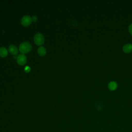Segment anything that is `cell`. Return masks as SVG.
<instances>
[{
    "instance_id": "5b68a950",
    "label": "cell",
    "mask_w": 132,
    "mask_h": 132,
    "mask_svg": "<svg viewBox=\"0 0 132 132\" xmlns=\"http://www.w3.org/2000/svg\"><path fill=\"white\" fill-rule=\"evenodd\" d=\"M8 50L9 52L12 55H16L18 53V47L15 45L13 44H11L9 46Z\"/></svg>"
},
{
    "instance_id": "52a82bcc",
    "label": "cell",
    "mask_w": 132,
    "mask_h": 132,
    "mask_svg": "<svg viewBox=\"0 0 132 132\" xmlns=\"http://www.w3.org/2000/svg\"><path fill=\"white\" fill-rule=\"evenodd\" d=\"M108 88L109 89V90H110L111 91H113V90H114L117 89V88L118 87V85L115 81H110L109 83V84L108 85Z\"/></svg>"
},
{
    "instance_id": "30bf717a",
    "label": "cell",
    "mask_w": 132,
    "mask_h": 132,
    "mask_svg": "<svg viewBox=\"0 0 132 132\" xmlns=\"http://www.w3.org/2000/svg\"><path fill=\"white\" fill-rule=\"evenodd\" d=\"M128 30L130 32V34L132 35V24H130L128 26Z\"/></svg>"
},
{
    "instance_id": "ba28073f",
    "label": "cell",
    "mask_w": 132,
    "mask_h": 132,
    "mask_svg": "<svg viewBox=\"0 0 132 132\" xmlns=\"http://www.w3.org/2000/svg\"><path fill=\"white\" fill-rule=\"evenodd\" d=\"M46 53V49L43 46H40L39 47V48H38V53L40 56H44Z\"/></svg>"
},
{
    "instance_id": "3957f363",
    "label": "cell",
    "mask_w": 132,
    "mask_h": 132,
    "mask_svg": "<svg viewBox=\"0 0 132 132\" xmlns=\"http://www.w3.org/2000/svg\"><path fill=\"white\" fill-rule=\"evenodd\" d=\"M32 22V19L29 15H25L21 19V24L23 26H28Z\"/></svg>"
},
{
    "instance_id": "277c9868",
    "label": "cell",
    "mask_w": 132,
    "mask_h": 132,
    "mask_svg": "<svg viewBox=\"0 0 132 132\" xmlns=\"http://www.w3.org/2000/svg\"><path fill=\"white\" fill-rule=\"evenodd\" d=\"M27 58L26 57L24 54H20L17 57V62L20 65H23L25 64L26 62Z\"/></svg>"
},
{
    "instance_id": "7a4b0ae2",
    "label": "cell",
    "mask_w": 132,
    "mask_h": 132,
    "mask_svg": "<svg viewBox=\"0 0 132 132\" xmlns=\"http://www.w3.org/2000/svg\"><path fill=\"white\" fill-rule=\"evenodd\" d=\"M34 42L37 45H41L44 43V38L43 35L41 33H37L34 36Z\"/></svg>"
},
{
    "instance_id": "9c48e42d",
    "label": "cell",
    "mask_w": 132,
    "mask_h": 132,
    "mask_svg": "<svg viewBox=\"0 0 132 132\" xmlns=\"http://www.w3.org/2000/svg\"><path fill=\"white\" fill-rule=\"evenodd\" d=\"M8 51L6 48L4 47H0V56L2 57H4L7 55Z\"/></svg>"
},
{
    "instance_id": "6da1fadb",
    "label": "cell",
    "mask_w": 132,
    "mask_h": 132,
    "mask_svg": "<svg viewBox=\"0 0 132 132\" xmlns=\"http://www.w3.org/2000/svg\"><path fill=\"white\" fill-rule=\"evenodd\" d=\"M31 45L28 42H23L19 46V51L22 54L28 53L31 50Z\"/></svg>"
},
{
    "instance_id": "7c38bea8",
    "label": "cell",
    "mask_w": 132,
    "mask_h": 132,
    "mask_svg": "<svg viewBox=\"0 0 132 132\" xmlns=\"http://www.w3.org/2000/svg\"><path fill=\"white\" fill-rule=\"evenodd\" d=\"M30 70V67H28V66H26V67L25 68V72H28Z\"/></svg>"
},
{
    "instance_id": "8fae6325",
    "label": "cell",
    "mask_w": 132,
    "mask_h": 132,
    "mask_svg": "<svg viewBox=\"0 0 132 132\" xmlns=\"http://www.w3.org/2000/svg\"><path fill=\"white\" fill-rule=\"evenodd\" d=\"M31 19H32V21H34V22H36V21H37V19H38L37 16H36V15H34V16H32V17L31 18Z\"/></svg>"
},
{
    "instance_id": "8992f818",
    "label": "cell",
    "mask_w": 132,
    "mask_h": 132,
    "mask_svg": "<svg viewBox=\"0 0 132 132\" xmlns=\"http://www.w3.org/2000/svg\"><path fill=\"white\" fill-rule=\"evenodd\" d=\"M123 51L125 53H129L132 51V44H126L123 47Z\"/></svg>"
}]
</instances>
